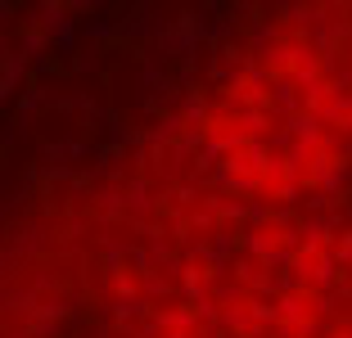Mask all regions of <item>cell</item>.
Here are the masks:
<instances>
[{
	"instance_id": "6da1fadb",
	"label": "cell",
	"mask_w": 352,
	"mask_h": 338,
	"mask_svg": "<svg viewBox=\"0 0 352 338\" xmlns=\"http://www.w3.org/2000/svg\"><path fill=\"white\" fill-rule=\"evenodd\" d=\"M285 244H289V230H285L280 221H267L258 230V248L262 253H276V248H285Z\"/></svg>"
}]
</instances>
